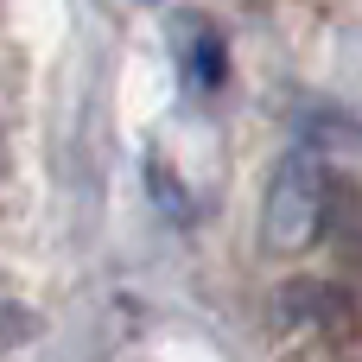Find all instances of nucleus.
<instances>
[{"mask_svg": "<svg viewBox=\"0 0 362 362\" xmlns=\"http://www.w3.org/2000/svg\"><path fill=\"white\" fill-rule=\"evenodd\" d=\"M325 197H331V172H325L312 153H293V159L274 172L267 197H261V242H267L274 255L312 248L318 229H325Z\"/></svg>", "mask_w": 362, "mask_h": 362, "instance_id": "f257e3e1", "label": "nucleus"}, {"mask_svg": "<svg viewBox=\"0 0 362 362\" xmlns=\"http://www.w3.org/2000/svg\"><path fill=\"white\" fill-rule=\"evenodd\" d=\"M178 32H191V38H178L185 76H191L197 89H216V83H223V70H229V51H223L216 25H210L204 13H185V19H178Z\"/></svg>", "mask_w": 362, "mask_h": 362, "instance_id": "f03ea898", "label": "nucleus"}, {"mask_svg": "<svg viewBox=\"0 0 362 362\" xmlns=\"http://www.w3.org/2000/svg\"><path fill=\"white\" fill-rule=\"evenodd\" d=\"M32 331H38V318H32V312H19V305H6V299H0V350H13V344H25V337H32Z\"/></svg>", "mask_w": 362, "mask_h": 362, "instance_id": "7ed1b4c3", "label": "nucleus"}]
</instances>
